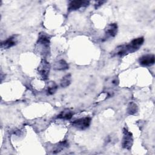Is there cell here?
I'll return each mask as SVG.
<instances>
[{"instance_id":"30bf717a","label":"cell","mask_w":155,"mask_h":155,"mask_svg":"<svg viewBox=\"0 0 155 155\" xmlns=\"http://www.w3.org/2000/svg\"><path fill=\"white\" fill-rule=\"evenodd\" d=\"M53 68L56 70H65L68 69L69 66L65 60L61 59L54 64Z\"/></svg>"},{"instance_id":"2e32d148","label":"cell","mask_w":155,"mask_h":155,"mask_svg":"<svg viewBox=\"0 0 155 155\" xmlns=\"http://www.w3.org/2000/svg\"><path fill=\"white\" fill-rule=\"evenodd\" d=\"M119 79L117 76H115L114 77L111 78L107 81V84L109 85L110 87H116L119 84Z\"/></svg>"},{"instance_id":"9c48e42d","label":"cell","mask_w":155,"mask_h":155,"mask_svg":"<svg viewBox=\"0 0 155 155\" xmlns=\"http://www.w3.org/2000/svg\"><path fill=\"white\" fill-rule=\"evenodd\" d=\"M18 42V36L13 35L1 43V47L3 49L10 48L15 45Z\"/></svg>"},{"instance_id":"5bb4252c","label":"cell","mask_w":155,"mask_h":155,"mask_svg":"<svg viewBox=\"0 0 155 155\" xmlns=\"http://www.w3.org/2000/svg\"><path fill=\"white\" fill-rule=\"evenodd\" d=\"M139 108L136 104L134 102H130L127 107V113L129 114H136L138 112Z\"/></svg>"},{"instance_id":"8992f818","label":"cell","mask_w":155,"mask_h":155,"mask_svg":"<svg viewBox=\"0 0 155 155\" xmlns=\"http://www.w3.org/2000/svg\"><path fill=\"white\" fill-rule=\"evenodd\" d=\"M118 27L117 24L111 23L108 24L105 28L104 36L103 37L102 41H107L110 38H112L116 36L117 33Z\"/></svg>"},{"instance_id":"6da1fadb","label":"cell","mask_w":155,"mask_h":155,"mask_svg":"<svg viewBox=\"0 0 155 155\" xmlns=\"http://www.w3.org/2000/svg\"><path fill=\"white\" fill-rule=\"evenodd\" d=\"M144 38L143 37H139L133 39L129 44L122 45L117 48L113 51V54L115 56H124L128 53H131L136 51L143 45Z\"/></svg>"},{"instance_id":"52a82bcc","label":"cell","mask_w":155,"mask_h":155,"mask_svg":"<svg viewBox=\"0 0 155 155\" xmlns=\"http://www.w3.org/2000/svg\"><path fill=\"white\" fill-rule=\"evenodd\" d=\"M155 62V58L154 54H148L142 56L139 59V63L142 66L150 67L154 65Z\"/></svg>"},{"instance_id":"9a60e30c","label":"cell","mask_w":155,"mask_h":155,"mask_svg":"<svg viewBox=\"0 0 155 155\" xmlns=\"http://www.w3.org/2000/svg\"><path fill=\"white\" fill-rule=\"evenodd\" d=\"M71 74H66L62 78L61 81V86L63 88H65L71 84Z\"/></svg>"},{"instance_id":"8fae6325","label":"cell","mask_w":155,"mask_h":155,"mask_svg":"<svg viewBox=\"0 0 155 155\" xmlns=\"http://www.w3.org/2000/svg\"><path fill=\"white\" fill-rule=\"evenodd\" d=\"M68 145V143L67 140H64L62 142H59V143H57L53 148V150H52V153L53 154H56L58 153L59 152H61V151H62L64 149H65V148H67Z\"/></svg>"},{"instance_id":"ba28073f","label":"cell","mask_w":155,"mask_h":155,"mask_svg":"<svg viewBox=\"0 0 155 155\" xmlns=\"http://www.w3.org/2000/svg\"><path fill=\"white\" fill-rule=\"evenodd\" d=\"M88 4H89V1H82V0L72 1L68 4V10L69 12L74 11L82 7H87L88 5Z\"/></svg>"},{"instance_id":"3957f363","label":"cell","mask_w":155,"mask_h":155,"mask_svg":"<svg viewBox=\"0 0 155 155\" xmlns=\"http://www.w3.org/2000/svg\"><path fill=\"white\" fill-rule=\"evenodd\" d=\"M133 143V137L132 133L127 129H123V137L122 141V147L128 150H130Z\"/></svg>"},{"instance_id":"277c9868","label":"cell","mask_w":155,"mask_h":155,"mask_svg":"<svg viewBox=\"0 0 155 155\" xmlns=\"http://www.w3.org/2000/svg\"><path fill=\"white\" fill-rule=\"evenodd\" d=\"M50 70V65L45 59H42L38 68V71L41 77L44 79L46 80L48 79L49 73Z\"/></svg>"},{"instance_id":"7a4b0ae2","label":"cell","mask_w":155,"mask_h":155,"mask_svg":"<svg viewBox=\"0 0 155 155\" xmlns=\"http://www.w3.org/2000/svg\"><path fill=\"white\" fill-rule=\"evenodd\" d=\"M50 39L49 36L44 33L41 32L36 42V46L39 51L43 55H47L50 52Z\"/></svg>"},{"instance_id":"e0dca14e","label":"cell","mask_w":155,"mask_h":155,"mask_svg":"<svg viewBox=\"0 0 155 155\" xmlns=\"http://www.w3.org/2000/svg\"><path fill=\"white\" fill-rule=\"evenodd\" d=\"M105 1H97L96 2V4H94V7H95V8L97 9L100 6H101Z\"/></svg>"},{"instance_id":"4fadbf2b","label":"cell","mask_w":155,"mask_h":155,"mask_svg":"<svg viewBox=\"0 0 155 155\" xmlns=\"http://www.w3.org/2000/svg\"><path fill=\"white\" fill-rule=\"evenodd\" d=\"M58 89V85L54 81H50L48 83L47 88V94L48 95H52L56 93Z\"/></svg>"},{"instance_id":"5b68a950","label":"cell","mask_w":155,"mask_h":155,"mask_svg":"<svg viewBox=\"0 0 155 155\" xmlns=\"http://www.w3.org/2000/svg\"><path fill=\"white\" fill-rule=\"evenodd\" d=\"M91 119L90 117L79 118L74 120L72 122V126L78 130H84L89 127L91 124Z\"/></svg>"},{"instance_id":"7c38bea8","label":"cell","mask_w":155,"mask_h":155,"mask_svg":"<svg viewBox=\"0 0 155 155\" xmlns=\"http://www.w3.org/2000/svg\"><path fill=\"white\" fill-rule=\"evenodd\" d=\"M73 113L71 111H70L68 109H65L63 111H62L57 116V118L64 119V120H70L72 116Z\"/></svg>"}]
</instances>
